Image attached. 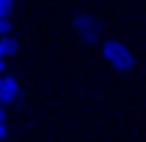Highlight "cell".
Returning <instances> with one entry per match:
<instances>
[{"label":"cell","instance_id":"1","mask_svg":"<svg viewBox=\"0 0 146 142\" xmlns=\"http://www.w3.org/2000/svg\"><path fill=\"white\" fill-rule=\"evenodd\" d=\"M102 51V58L109 62L111 67L119 73H126V71H133L135 67V53L131 47L122 42V40H115V38H109V40H104L100 47Z\"/></svg>","mask_w":146,"mask_h":142},{"label":"cell","instance_id":"2","mask_svg":"<svg viewBox=\"0 0 146 142\" xmlns=\"http://www.w3.org/2000/svg\"><path fill=\"white\" fill-rule=\"evenodd\" d=\"M73 27H75L78 36L82 38L84 42H95L100 38V31H102L100 20L93 13H78L73 18Z\"/></svg>","mask_w":146,"mask_h":142},{"label":"cell","instance_id":"3","mask_svg":"<svg viewBox=\"0 0 146 142\" xmlns=\"http://www.w3.org/2000/svg\"><path fill=\"white\" fill-rule=\"evenodd\" d=\"M20 96V82L13 76H0V104H11Z\"/></svg>","mask_w":146,"mask_h":142},{"label":"cell","instance_id":"4","mask_svg":"<svg viewBox=\"0 0 146 142\" xmlns=\"http://www.w3.org/2000/svg\"><path fill=\"white\" fill-rule=\"evenodd\" d=\"M16 51H18V40L11 38V36H2L0 38V56L2 58H9Z\"/></svg>","mask_w":146,"mask_h":142},{"label":"cell","instance_id":"5","mask_svg":"<svg viewBox=\"0 0 146 142\" xmlns=\"http://www.w3.org/2000/svg\"><path fill=\"white\" fill-rule=\"evenodd\" d=\"M16 2L13 0H0V18H11Z\"/></svg>","mask_w":146,"mask_h":142},{"label":"cell","instance_id":"6","mask_svg":"<svg viewBox=\"0 0 146 142\" xmlns=\"http://www.w3.org/2000/svg\"><path fill=\"white\" fill-rule=\"evenodd\" d=\"M11 29H13L11 18H0V38H2V36H9Z\"/></svg>","mask_w":146,"mask_h":142},{"label":"cell","instance_id":"7","mask_svg":"<svg viewBox=\"0 0 146 142\" xmlns=\"http://www.w3.org/2000/svg\"><path fill=\"white\" fill-rule=\"evenodd\" d=\"M9 135V127H7V122H0V140H5Z\"/></svg>","mask_w":146,"mask_h":142},{"label":"cell","instance_id":"8","mask_svg":"<svg viewBox=\"0 0 146 142\" xmlns=\"http://www.w3.org/2000/svg\"><path fill=\"white\" fill-rule=\"evenodd\" d=\"M0 122H7V109H5V104H0Z\"/></svg>","mask_w":146,"mask_h":142},{"label":"cell","instance_id":"9","mask_svg":"<svg viewBox=\"0 0 146 142\" xmlns=\"http://www.w3.org/2000/svg\"><path fill=\"white\" fill-rule=\"evenodd\" d=\"M5 73V58H0V76Z\"/></svg>","mask_w":146,"mask_h":142},{"label":"cell","instance_id":"10","mask_svg":"<svg viewBox=\"0 0 146 142\" xmlns=\"http://www.w3.org/2000/svg\"><path fill=\"white\" fill-rule=\"evenodd\" d=\"M0 142H5V140H0Z\"/></svg>","mask_w":146,"mask_h":142},{"label":"cell","instance_id":"11","mask_svg":"<svg viewBox=\"0 0 146 142\" xmlns=\"http://www.w3.org/2000/svg\"><path fill=\"white\" fill-rule=\"evenodd\" d=\"M0 58H2V56H0Z\"/></svg>","mask_w":146,"mask_h":142}]
</instances>
